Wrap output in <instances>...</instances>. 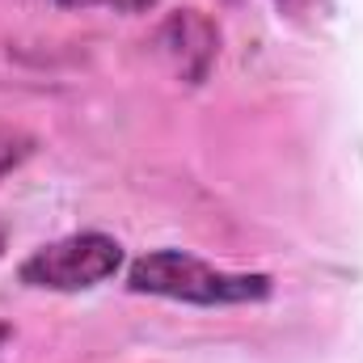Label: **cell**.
<instances>
[{
  "instance_id": "7",
  "label": "cell",
  "mask_w": 363,
  "mask_h": 363,
  "mask_svg": "<svg viewBox=\"0 0 363 363\" xmlns=\"http://www.w3.org/2000/svg\"><path fill=\"white\" fill-rule=\"evenodd\" d=\"M4 237H9V233H4V224H0V250H4Z\"/></svg>"
},
{
  "instance_id": "2",
  "label": "cell",
  "mask_w": 363,
  "mask_h": 363,
  "mask_svg": "<svg viewBox=\"0 0 363 363\" xmlns=\"http://www.w3.org/2000/svg\"><path fill=\"white\" fill-rule=\"evenodd\" d=\"M118 262H123V250L114 237L77 233V237H64V241L38 250L34 258H26L21 283L47 287V291H81V287H97L101 279H110L118 271Z\"/></svg>"
},
{
  "instance_id": "5",
  "label": "cell",
  "mask_w": 363,
  "mask_h": 363,
  "mask_svg": "<svg viewBox=\"0 0 363 363\" xmlns=\"http://www.w3.org/2000/svg\"><path fill=\"white\" fill-rule=\"evenodd\" d=\"M60 4H68V9H114V13H144V9H152V4H161V0H60Z\"/></svg>"
},
{
  "instance_id": "1",
  "label": "cell",
  "mask_w": 363,
  "mask_h": 363,
  "mask_svg": "<svg viewBox=\"0 0 363 363\" xmlns=\"http://www.w3.org/2000/svg\"><path fill=\"white\" fill-rule=\"evenodd\" d=\"M131 287L148 296H169L186 304H245L271 291L267 274H228L216 271L182 250H157L131 267Z\"/></svg>"
},
{
  "instance_id": "3",
  "label": "cell",
  "mask_w": 363,
  "mask_h": 363,
  "mask_svg": "<svg viewBox=\"0 0 363 363\" xmlns=\"http://www.w3.org/2000/svg\"><path fill=\"white\" fill-rule=\"evenodd\" d=\"M157 47H161V55L174 64V72H178L182 81L199 85V81L211 72L216 55H220V30H216L199 9H182V13H174V17L161 26Z\"/></svg>"
},
{
  "instance_id": "6",
  "label": "cell",
  "mask_w": 363,
  "mask_h": 363,
  "mask_svg": "<svg viewBox=\"0 0 363 363\" xmlns=\"http://www.w3.org/2000/svg\"><path fill=\"white\" fill-rule=\"evenodd\" d=\"M279 4H283L287 13H296V17H300V13H313V9H317V4H325V0H279Z\"/></svg>"
},
{
  "instance_id": "4",
  "label": "cell",
  "mask_w": 363,
  "mask_h": 363,
  "mask_svg": "<svg viewBox=\"0 0 363 363\" xmlns=\"http://www.w3.org/2000/svg\"><path fill=\"white\" fill-rule=\"evenodd\" d=\"M34 152V140L26 131H13V127H0V178H9L13 169H21Z\"/></svg>"
}]
</instances>
